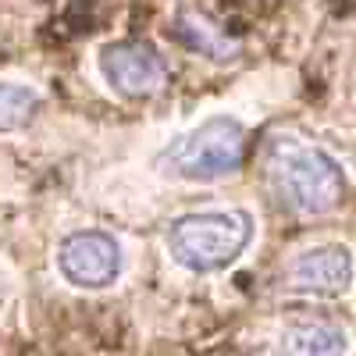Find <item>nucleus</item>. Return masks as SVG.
I'll use <instances>...</instances> for the list:
<instances>
[{
  "mask_svg": "<svg viewBox=\"0 0 356 356\" xmlns=\"http://www.w3.org/2000/svg\"><path fill=\"white\" fill-rule=\"evenodd\" d=\"M353 253L339 243H324L296 253L285 267V289L307 296H339L353 285Z\"/></svg>",
  "mask_w": 356,
  "mask_h": 356,
  "instance_id": "obj_6",
  "label": "nucleus"
},
{
  "mask_svg": "<svg viewBox=\"0 0 356 356\" xmlns=\"http://www.w3.org/2000/svg\"><path fill=\"white\" fill-rule=\"evenodd\" d=\"M264 175H267V186H271V196L300 218L332 214L339 211L346 196L342 164L328 150L292 136L271 139L264 157Z\"/></svg>",
  "mask_w": 356,
  "mask_h": 356,
  "instance_id": "obj_1",
  "label": "nucleus"
},
{
  "mask_svg": "<svg viewBox=\"0 0 356 356\" xmlns=\"http://www.w3.org/2000/svg\"><path fill=\"white\" fill-rule=\"evenodd\" d=\"M0 303H4V278H0Z\"/></svg>",
  "mask_w": 356,
  "mask_h": 356,
  "instance_id": "obj_10",
  "label": "nucleus"
},
{
  "mask_svg": "<svg viewBox=\"0 0 356 356\" xmlns=\"http://www.w3.org/2000/svg\"><path fill=\"white\" fill-rule=\"evenodd\" d=\"M253 243V214L228 207V211H200L171 221L168 253L178 267L193 275L225 271Z\"/></svg>",
  "mask_w": 356,
  "mask_h": 356,
  "instance_id": "obj_3",
  "label": "nucleus"
},
{
  "mask_svg": "<svg viewBox=\"0 0 356 356\" xmlns=\"http://www.w3.org/2000/svg\"><path fill=\"white\" fill-rule=\"evenodd\" d=\"M57 271L75 289H107L122 275V246L107 232H75L57 250Z\"/></svg>",
  "mask_w": 356,
  "mask_h": 356,
  "instance_id": "obj_5",
  "label": "nucleus"
},
{
  "mask_svg": "<svg viewBox=\"0 0 356 356\" xmlns=\"http://www.w3.org/2000/svg\"><path fill=\"white\" fill-rule=\"evenodd\" d=\"M243 164H246V125L228 114H214L207 122L186 129L154 157L161 178L189 182V186L232 178Z\"/></svg>",
  "mask_w": 356,
  "mask_h": 356,
  "instance_id": "obj_2",
  "label": "nucleus"
},
{
  "mask_svg": "<svg viewBox=\"0 0 356 356\" xmlns=\"http://www.w3.org/2000/svg\"><path fill=\"white\" fill-rule=\"evenodd\" d=\"M97 72L118 97H129V100L161 93V89L168 86V79H171L161 50L143 43V40H122V43L100 47Z\"/></svg>",
  "mask_w": 356,
  "mask_h": 356,
  "instance_id": "obj_4",
  "label": "nucleus"
},
{
  "mask_svg": "<svg viewBox=\"0 0 356 356\" xmlns=\"http://www.w3.org/2000/svg\"><path fill=\"white\" fill-rule=\"evenodd\" d=\"M175 36L182 40L186 47L207 54V57H214V61H232L235 54H239V43L228 40L221 29L211 22V18H203L196 11H178L175 18Z\"/></svg>",
  "mask_w": 356,
  "mask_h": 356,
  "instance_id": "obj_8",
  "label": "nucleus"
},
{
  "mask_svg": "<svg viewBox=\"0 0 356 356\" xmlns=\"http://www.w3.org/2000/svg\"><path fill=\"white\" fill-rule=\"evenodd\" d=\"M40 93L25 82H0V132H18L40 111Z\"/></svg>",
  "mask_w": 356,
  "mask_h": 356,
  "instance_id": "obj_9",
  "label": "nucleus"
},
{
  "mask_svg": "<svg viewBox=\"0 0 356 356\" xmlns=\"http://www.w3.org/2000/svg\"><path fill=\"white\" fill-rule=\"evenodd\" d=\"M349 335L335 321H300L289 324L278 339V356H346Z\"/></svg>",
  "mask_w": 356,
  "mask_h": 356,
  "instance_id": "obj_7",
  "label": "nucleus"
}]
</instances>
